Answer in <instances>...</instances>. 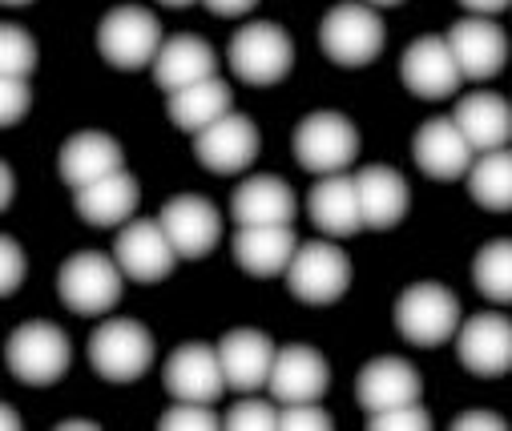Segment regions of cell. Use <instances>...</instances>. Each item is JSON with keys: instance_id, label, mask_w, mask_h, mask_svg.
I'll return each instance as SVG.
<instances>
[{"instance_id": "obj_42", "label": "cell", "mask_w": 512, "mask_h": 431, "mask_svg": "<svg viewBox=\"0 0 512 431\" xmlns=\"http://www.w3.org/2000/svg\"><path fill=\"white\" fill-rule=\"evenodd\" d=\"M0 206H13V170H5V198H0Z\"/></svg>"}, {"instance_id": "obj_36", "label": "cell", "mask_w": 512, "mask_h": 431, "mask_svg": "<svg viewBox=\"0 0 512 431\" xmlns=\"http://www.w3.org/2000/svg\"><path fill=\"white\" fill-rule=\"evenodd\" d=\"M331 415L319 403H283L279 431H331Z\"/></svg>"}, {"instance_id": "obj_18", "label": "cell", "mask_w": 512, "mask_h": 431, "mask_svg": "<svg viewBox=\"0 0 512 431\" xmlns=\"http://www.w3.org/2000/svg\"><path fill=\"white\" fill-rule=\"evenodd\" d=\"M158 222L166 226L178 258H202L218 246L222 234V218L214 210V202H206L202 194H178L162 206Z\"/></svg>"}, {"instance_id": "obj_40", "label": "cell", "mask_w": 512, "mask_h": 431, "mask_svg": "<svg viewBox=\"0 0 512 431\" xmlns=\"http://www.w3.org/2000/svg\"><path fill=\"white\" fill-rule=\"evenodd\" d=\"M202 5L214 13V17H246L259 0H202Z\"/></svg>"}, {"instance_id": "obj_22", "label": "cell", "mask_w": 512, "mask_h": 431, "mask_svg": "<svg viewBox=\"0 0 512 431\" xmlns=\"http://www.w3.org/2000/svg\"><path fill=\"white\" fill-rule=\"evenodd\" d=\"M420 371L408 363V359H396V355H379L371 359L359 379H355V399L359 407L371 415V411H388V407H400V403H416L420 399Z\"/></svg>"}, {"instance_id": "obj_2", "label": "cell", "mask_w": 512, "mask_h": 431, "mask_svg": "<svg viewBox=\"0 0 512 431\" xmlns=\"http://www.w3.org/2000/svg\"><path fill=\"white\" fill-rule=\"evenodd\" d=\"M89 367L109 383H134L154 367V335L138 319H109L89 335Z\"/></svg>"}, {"instance_id": "obj_38", "label": "cell", "mask_w": 512, "mask_h": 431, "mask_svg": "<svg viewBox=\"0 0 512 431\" xmlns=\"http://www.w3.org/2000/svg\"><path fill=\"white\" fill-rule=\"evenodd\" d=\"M0 254H5V274H0V291L13 295L17 286L25 282V250L17 246V238H5V242H0Z\"/></svg>"}, {"instance_id": "obj_27", "label": "cell", "mask_w": 512, "mask_h": 431, "mask_svg": "<svg viewBox=\"0 0 512 431\" xmlns=\"http://www.w3.org/2000/svg\"><path fill=\"white\" fill-rule=\"evenodd\" d=\"M311 222L331 234V238H351L363 230V210H359V190L351 174H327L311 190Z\"/></svg>"}, {"instance_id": "obj_21", "label": "cell", "mask_w": 512, "mask_h": 431, "mask_svg": "<svg viewBox=\"0 0 512 431\" xmlns=\"http://www.w3.org/2000/svg\"><path fill=\"white\" fill-rule=\"evenodd\" d=\"M230 246H234V262L250 278H275V274H287L299 250V238L291 222H271V226H238Z\"/></svg>"}, {"instance_id": "obj_29", "label": "cell", "mask_w": 512, "mask_h": 431, "mask_svg": "<svg viewBox=\"0 0 512 431\" xmlns=\"http://www.w3.org/2000/svg\"><path fill=\"white\" fill-rule=\"evenodd\" d=\"M230 101H234L230 85L218 81V77H206V81H198V85H186V89L170 93L166 113H170V121H174L182 133H202L206 125H214L218 117L230 113Z\"/></svg>"}, {"instance_id": "obj_26", "label": "cell", "mask_w": 512, "mask_h": 431, "mask_svg": "<svg viewBox=\"0 0 512 431\" xmlns=\"http://www.w3.org/2000/svg\"><path fill=\"white\" fill-rule=\"evenodd\" d=\"M206 77H218V57L214 49L194 37V33H182V37H170L162 45V53L154 57V81L158 89L166 93H178L186 85H198Z\"/></svg>"}, {"instance_id": "obj_19", "label": "cell", "mask_w": 512, "mask_h": 431, "mask_svg": "<svg viewBox=\"0 0 512 431\" xmlns=\"http://www.w3.org/2000/svg\"><path fill=\"white\" fill-rule=\"evenodd\" d=\"M331 387V367L327 359L307 347V343H291L279 351L275 359V371H271V383L267 391L279 399V403H319Z\"/></svg>"}, {"instance_id": "obj_24", "label": "cell", "mask_w": 512, "mask_h": 431, "mask_svg": "<svg viewBox=\"0 0 512 431\" xmlns=\"http://www.w3.org/2000/svg\"><path fill=\"white\" fill-rule=\"evenodd\" d=\"M363 230H392L408 214V182L392 166H363L355 174Z\"/></svg>"}, {"instance_id": "obj_15", "label": "cell", "mask_w": 512, "mask_h": 431, "mask_svg": "<svg viewBox=\"0 0 512 431\" xmlns=\"http://www.w3.org/2000/svg\"><path fill=\"white\" fill-rule=\"evenodd\" d=\"M162 383L174 399H186V403H218L226 387V371H222V359L214 347L206 343H182L166 367H162Z\"/></svg>"}, {"instance_id": "obj_4", "label": "cell", "mask_w": 512, "mask_h": 431, "mask_svg": "<svg viewBox=\"0 0 512 431\" xmlns=\"http://www.w3.org/2000/svg\"><path fill=\"white\" fill-rule=\"evenodd\" d=\"M359 158V133L343 113L319 109L307 113L295 129V162L307 174H347V166Z\"/></svg>"}, {"instance_id": "obj_34", "label": "cell", "mask_w": 512, "mask_h": 431, "mask_svg": "<svg viewBox=\"0 0 512 431\" xmlns=\"http://www.w3.org/2000/svg\"><path fill=\"white\" fill-rule=\"evenodd\" d=\"M428 427H432V415L420 407V399L367 415V431H428Z\"/></svg>"}, {"instance_id": "obj_14", "label": "cell", "mask_w": 512, "mask_h": 431, "mask_svg": "<svg viewBox=\"0 0 512 431\" xmlns=\"http://www.w3.org/2000/svg\"><path fill=\"white\" fill-rule=\"evenodd\" d=\"M456 355H460L464 371H472L480 379L508 375L512 371V319L488 311V315H476V319L460 323Z\"/></svg>"}, {"instance_id": "obj_9", "label": "cell", "mask_w": 512, "mask_h": 431, "mask_svg": "<svg viewBox=\"0 0 512 431\" xmlns=\"http://www.w3.org/2000/svg\"><path fill=\"white\" fill-rule=\"evenodd\" d=\"M383 37L388 29L371 5H335L319 25V49L343 69L371 65L383 53Z\"/></svg>"}, {"instance_id": "obj_33", "label": "cell", "mask_w": 512, "mask_h": 431, "mask_svg": "<svg viewBox=\"0 0 512 431\" xmlns=\"http://www.w3.org/2000/svg\"><path fill=\"white\" fill-rule=\"evenodd\" d=\"M222 427H226V431H279V411H275L267 399L246 395V399H238V403L226 411Z\"/></svg>"}, {"instance_id": "obj_10", "label": "cell", "mask_w": 512, "mask_h": 431, "mask_svg": "<svg viewBox=\"0 0 512 431\" xmlns=\"http://www.w3.org/2000/svg\"><path fill=\"white\" fill-rule=\"evenodd\" d=\"M113 258L125 270V278L162 282V278H170V270L178 262V250H174V242H170V234L158 218H138V222H125L117 230Z\"/></svg>"}, {"instance_id": "obj_6", "label": "cell", "mask_w": 512, "mask_h": 431, "mask_svg": "<svg viewBox=\"0 0 512 431\" xmlns=\"http://www.w3.org/2000/svg\"><path fill=\"white\" fill-rule=\"evenodd\" d=\"M5 359H9V371H13L21 383H29V387H49V383H57V379L69 371L73 347H69V335H65L57 323L33 319V323H21V327L9 335Z\"/></svg>"}, {"instance_id": "obj_11", "label": "cell", "mask_w": 512, "mask_h": 431, "mask_svg": "<svg viewBox=\"0 0 512 431\" xmlns=\"http://www.w3.org/2000/svg\"><path fill=\"white\" fill-rule=\"evenodd\" d=\"M194 158L210 174H242L254 158H259V125L242 113H226L202 133H194Z\"/></svg>"}, {"instance_id": "obj_47", "label": "cell", "mask_w": 512, "mask_h": 431, "mask_svg": "<svg viewBox=\"0 0 512 431\" xmlns=\"http://www.w3.org/2000/svg\"><path fill=\"white\" fill-rule=\"evenodd\" d=\"M367 5H379L383 9V5H404V0H367Z\"/></svg>"}, {"instance_id": "obj_35", "label": "cell", "mask_w": 512, "mask_h": 431, "mask_svg": "<svg viewBox=\"0 0 512 431\" xmlns=\"http://www.w3.org/2000/svg\"><path fill=\"white\" fill-rule=\"evenodd\" d=\"M158 427H162V431H214V427H222V423H218V415L210 411V403H186V399H178L170 411H162Z\"/></svg>"}, {"instance_id": "obj_12", "label": "cell", "mask_w": 512, "mask_h": 431, "mask_svg": "<svg viewBox=\"0 0 512 431\" xmlns=\"http://www.w3.org/2000/svg\"><path fill=\"white\" fill-rule=\"evenodd\" d=\"M412 158L432 182H456V178H468L476 150L456 125V117H432L412 137Z\"/></svg>"}, {"instance_id": "obj_1", "label": "cell", "mask_w": 512, "mask_h": 431, "mask_svg": "<svg viewBox=\"0 0 512 431\" xmlns=\"http://www.w3.org/2000/svg\"><path fill=\"white\" fill-rule=\"evenodd\" d=\"M121 278L125 270L117 258H105L97 250H81L61 262L57 270V295L73 315H105L121 299Z\"/></svg>"}, {"instance_id": "obj_39", "label": "cell", "mask_w": 512, "mask_h": 431, "mask_svg": "<svg viewBox=\"0 0 512 431\" xmlns=\"http://www.w3.org/2000/svg\"><path fill=\"white\" fill-rule=\"evenodd\" d=\"M504 427L508 423L496 411H464V415L452 419V431H504Z\"/></svg>"}, {"instance_id": "obj_13", "label": "cell", "mask_w": 512, "mask_h": 431, "mask_svg": "<svg viewBox=\"0 0 512 431\" xmlns=\"http://www.w3.org/2000/svg\"><path fill=\"white\" fill-rule=\"evenodd\" d=\"M400 81H404L416 97H424V101H444V97H452V93L460 89L464 73H460L456 57H452L448 37H432V33H428V37L412 41V45L404 49V57H400Z\"/></svg>"}, {"instance_id": "obj_3", "label": "cell", "mask_w": 512, "mask_h": 431, "mask_svg": "<svg viewBox=\"0 0 512 431\" xmlns=\"http://www.w3.org/2000/svg\"><path fill=\"white\" fill-rule=\"evenodd\" d=\"M230 69L246 85H279L295 65V41L271 21H250L230 37Z\"/></svg>"}, {"instance_id": "obj_25", "label": "cell", "mask_w": 512, "mask_h": 431, "mask_svg": "<svg viewBox=\"0 0 512 431\" xmlns=\"http://www.w3.org/2000/svg\"><path fill=\"white\" fill-rule=\"evenodd\" d=\"M138 202H142V190H138L134 174H125V170H117V174H109V178H101L93 186H81L77 198H73L81 222L101 226V230L125 226V222L134 218Z\"/></svg>"}, {"instance_id": "obj_20", "label": "cell", "mask_w": 512, "mask_h": 431, "mask_svg": "<svg viewBox=\"0 0 512 431\" xmlns=\"http://www.w3.org/2000/svg\"><path fill=\"white\" fill-rule=\"evenodd\" d=\"M117 170H125V154H121L117 141L109 133H101V129L73 133L65 146H61V158H57L61 182L73 186V190L93 186V182H101V178H109Z\"/></svg>"}, {"instance_id": "obj_31", "label": "cell", "mask_w": 512, "mask_h": 431, "mask_svg": "<svg viewBox=\"0 0 512 431\" xmlns=\"http://www.w3.org/2000/svg\"><path fill=\"white\" fill-rule=\"evenodd\" d=\"M476 291L492 303H512V238H496L476 250L472 262Z\"/></svg>"}, {"instance_id": "obj_7", "label": "cell", "mask_w": 512, "mask_h": 431, "mask_svg": "<svg viewBox=\"0 0 512 431\" xmlns=\"http://www.w3.org/2000/svg\"><path fill=\"white\" fill-rule=\"evenodd\" d=\"M162 45V25L142 5H117L97 29V49L113 69H146Z\"/></svg>"}, {"instance_id": "obj_37", "label": "cell", "mask_w": 512, "mask_h": 431, "mask_svg": "<svg viewBox=\"0 0 512 431\" xmlns=\"http://www.w3.org/2000/svg\"><path fill=\"white\" fill-rule=\"evenodd\" d=\"M0 97H5V105H0V121L17 125L29 113V105H33L29 77H0Z\"/></svg>"}, {"instance_id": "obj_17", "label": "cell", "mask_w": 512, "mask_h": 431, "mask_svg": "<svg viewBox=\"0 0 512 431\" xmlns=\"http://www.w3.org/2000/svg\"><path fill=\"white\" fill-rule=\"evenodd\" d=\"M218 359H222V371H226V387L250 395V391H263L271 383V371H275L279 351H275V343L263 331L238 327V331L222 335Z\"/></svg>"}, {"instance_id": "obj_16", "label": "cell", "mask_w": 512, "mask_h": 431, "mask_svg": "<svg viewBox=\"0 0 512 431\" xmlns=\"http://www.w3.org/2000/svg\"><path fill=\"white\" fill-rule=\"evenodd\" d=\"M452 57L464 73V81H488L508 61V37L492 17H464L448 29Z\"/></svg>"}, {"instance_id": "obj_5", "label": "cell", "mask_w": 512, "mask_h": 431, "mask_svg": "<svg viewBox=\"0 0 512 431\" xmlns=\"http://www.w3.org/2000/svg\"><path fill=\"white\" fill-rule=\"evenodd\" d=\"M396 327L412 347H440L460 331V299L440 282H412L396 299Z\"/></svg>"}, {"instance_id": "obj_28", "label": "cell", "mask_w": 512, "mask_h": 431, "mask_svg": "<svg viewBox=\"0 0 512 431\" xmlns=\"http://www.w3.org/2000/svg\"><path fill=\"white\" fill-rule=\"evenodd\" d=\"M452 117L464 129V137L472 141L476 154L504 150L512 141V105L500 93H468L464 101H456Z\"/></svg>"}, {"instance_id": "obj_30", "label": "cell", "mask_w": 512, "mask_h": 431, "mask_svg": "<svg viewBox=\"0 0 512 431\" xmlns=\"http://www.w3.org/2000/svg\"><path fill=\"white\" fill-rule=\"evenodd\" d=\"M468 194L480 210L508 214L512 210V150H488L468 170Z\"/></svg>"}, {"instance_id": "obj_43", "label": "cell", "mask_w": 512, "mask_h": 431, "mask_svg": "<svg viewBox=\"0 0 512 431\" xmlns=\"http://www.w3.org/2000/svg\"><path fill=\"white\" fill-rule=\"evenodd\" d=\"M57 427H97L93 419H69V423H57Z\"/></svg>"}, {"instance_id": "obj_32", "label": "cell", "mask_w": 512, "mask_h": 431, "mask_svg": "<svg viewBox=\"0 0 512 431\" xmlns=\"http://www.w3.org/2000/svg\"><path fill=\"white\" fill-rule=\"evenodd\" d=\"M37 69V41L21 25L0 29V77H29Z\"/></svg>"}, {"instance_id": "obj_8", "label": "cell", "mask_w": 512, "mask_h": 431, "mask_svg": "<svg viewBox=\"0 0 512 431\" xmlns=\"http://www.w3.org/2000/svg\"><path fill=\"white\" fill-rule=\"evenodd\" d=\"M291 295L307 307H331L351 286V262L335 242H299L287 266Z\"/></svg>"}, {"instance_id": "obj_45", "label": "cell", "mask_w": 512, "mask_h": 431, "mask_svg": "<svg viewBox=\"0 0 512 431\" xmlns=\"http://www.w3.org/2000/svg\"><path fill=\"white\" fill-rule=\"evenodd\" d=\"M5 427H21V423H17V411H13V407H5Z\"/></svg>"}, {"instance_id": "obj_46", "label": "cell", "mask_w": 512, "mask_h": 431, "mask_svg": "<svg viewBox=\"0 0 512 431\" xmlns=\"http://www.w3.org/2000/svg\"><path fill=\"white\" fill-rule=\"evenodd\" d=\"M21 5H33V0H5V9H21Z\"/></svg>"}, {"instance_id": "obj_44", "label": "cell", "mask_w": 512, "mask_h": 431, "mask_svg": "<svg viewBox=\"0 0 512 431\" xmlns=\"http://www.w3.org/2000/svg\"><path fill=\"white\" fill-rule=\"evenodd\" d=\"M158 5H170V9H186V5H194V0H158Z\"/></svg>"}, {"instance_id": "obj_41", "label": "cell", "mask_w": 512, "mask_h": 431, "mask_svg": "<svg viewBox=\"0 0 512 431\" xmlns=\"http://www.w3.org/2000/svg\"><path fill=\"white\" fill-rule=\"evenodd\" d=\"M460 5L472 13V17H496V13H504L512 0H460Z\"/></svg>"}, {"instance_id": "obj_23", "label": "cell", "mask_w": 512, "mask_h": 431, "mask_svg": "<svg viewBox=\"0 0 512 431\" xmlns=\"http://www.w3.org/2000/svg\"><path fill=\"white\" fill-rule=\"evenodd\" d=\"M230 214L238 226H271V222H295L299 202L295 190L275 174H254L238 182L230 194Z\"/></svg>"}]
</instances>
